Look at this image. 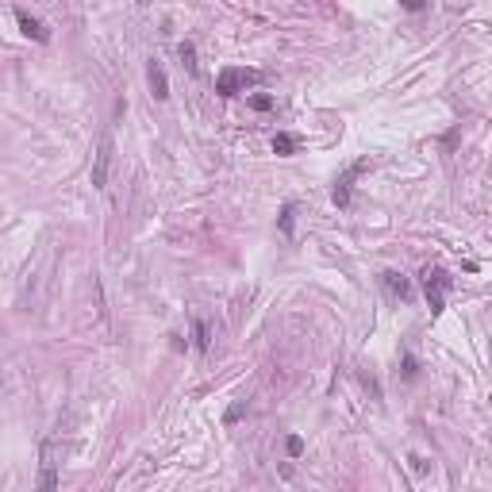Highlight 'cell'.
<instances>
[{
  "label": "cell",
  "instance_id": "10",
  "mask_svg": "<svg viewBox=\"0 0 492 492\" xmlns=\"http://www.w3.org/2000/svg\"><path fill=\"white\" fill-rule=\"evenodd\" d=\"M292 216H297V204H285V208H281V219H277L285 239H292Z\"/></svg>",
  "mask_w": 492,
  "mask_h": 492
},
{
  "label": "cell",
  "instance_id": "5",
  "mask_svg": "<svg viewBox=\"0 0 492 492\" xmlns=\"http://www.w3.org/2000/svg\"><path fill=\"white\" fill-rule=\"evenodd\" d=\"M108 166H112V135H104L101 146H96V158H93V188L108 185Z\"/></svg>",
  "mask_w": 492,
  "mask_h": 492
},
{
  "label": "cell",
  "instance_id": "2",
  "mask_svg": "<svg viewBox=\"0 0 492 492\" xmlns=\"http://www.w3.org/2000/svg\"><path fill=\"white\" fill-rule=\"evenodd\" d=\"M35 492H58V446L54 439H46L39 446V485Z\"/></svg>",
  "mask_w": 492,
  "mask_h": 492
},
{
  "label": "cell",
  "instance_id": "11",
  "mask_svg": "<svg viewBox=\"0 0 492 492\" xmlns=\"http://www.w3.org/2000/svg\"><path fill=\"white\" fill-rule=\"evenodd\" d=\"M177 54H181V62H185V70H188V73L200 70V62H196V46H193V43H181V51H177Z\"/></svg>",
  "mask_w": 492,
  "mask_h": 492
},
{
  "label": "cell",
  "instance_id": "6",
  "mask_svg": "<svg viewBox=\"0 0 492 492\" xmlns=\"http://www.w3.org/2000/svg\"><path fill=\"white\" fill-rule=\"evenodd\" d=\"M15 23H20V31L27 39H35V43H51V31H46V23L39 20V15H31L27 8H15Z\"/></svg>",
  "mask_w": 492,
  "mask_h": 492
},
{
  "label": "cell",
  "instance_id": "9",
  "mask_svg": "<svg viewBox=\"0 0 492 492\" xmlns=\"http://www.w3.org/2000/svg\"><path fill=\"white\" fill-rule=\"evenodd\" d=\"M193 339H196V350H200V354L212 347V327H208V319H204V316L193 319Z\"/></svg>",
  "mask_w": 492,
  "mask_h": 492
},
{
  "label": "cell",
  "instance_id": "13",
  "mask_svg": "<svg viewBox=\"0 0 492 492\" xmlns=\"http://www.w3.org/2000/svg\"><path fill=\"white\" fill-rule=\"evenodd\" d=\"M250 108L254 112H269V108H273V96H261V93L250 96Z\"/></svg>",
  "mask_w": 492,
  "mask_h": 492
},
{
  "label": "cell",
  "instance_id": "7",
  "mask_svg": "<svg viewBox=\"0 0 492 492\" xmlns=\"http://www.w3.org/2000/svg\"><path fill=\"white\" fill-rule=\"evenodd\" d=\"M146 81H150V93L158 96V101H166V96H169V77H166V70H162L158 58L146 62Z\"/></svg>",
  "mask_w": 492,
  "mask_h": 492
},
{
  "label": "cell",
  "instance_id": "12",
  "mask_svg": "<svg viewBox=\"0 0 492 492\" xmlns=\"http://www.w3.org/2000/svg\"><path fill=\"white\" fill-rule=\"evenodd\" d=\"M273 150H277V154H292V150H297V138L281 131V135H273Z\"/></svg>",
  "mask_w": 492,
  "mask_h": 492
},
{
  "label": "cell",
  "instance_id": "3",
  "mask_svg": "<svg viewBox=\"0 0 492 492\" xmlns=\"http://www.w3.org/2000/svg\"><path fill=\"white\" fill-rule=\"evenodd\" d=\"M258 81H261L258 70H242V65H231V70H224V73L216 77V93H219V96H235V93H242V89L258 85Z\"/></svg>",
  "mask_w": 492,
  "mask_h": 492
},
{
  "label": "cell",
  "instance_id": "4",
  "mask_svg": "<svg viewBox=\"0 0 492 492\" xmlns=\"http://www.w3.org/2000/svg\"><path fill=\"white\" fill-rule=\"evenodd\" d=\"M365 169H373V158H358L354 166H347V174L335 181V188H331V200L339 204V208H347L350 204V185H354V177L358 174H365Z\"/></svg>",
  "mask_w": 492,
  "mask_h": 492
},
{
  "label": "cell",
  "instance_id": "1",
  "mask_svg": "<svg viewBox=\"0 0 492 492\" xmlns=\"http://www.w3.org/2000/svg\"><path fill=\"white\" fill-rule=\"evenodd\" d=\"M423 292H427L431 316H442V308H446V292H450L446 269H442V266H427V269H423Z\"/></svg>",
  "mask_w": 492,
  "mask_h": 492
},
{
  "label": "cell",
  "instance_id": "15",
  "mask_svg": "<svg viewBox=\"0 0 492 492\" xmlns=\"http://www.w3.org/2000/svg\"><path fill=\"white\" fill-rule=\"evenodd\" d=\"M300 450H304V442H300L297 434H292V439H289V454H292V458H300Z\"/></svg>",
  "mask_w": 492,
  "mask_h": 492
},
{
  "label": "cell",
  "instance_id": "8",
  "mask_svg": "<svg viewBox=\"0 0 492 492\" xmlns=\"http://www.w3.org/2000/svg\"><path fill=\"white\" fill-rule=\"evenodd\" d=\"M381 281H384V289H389L392 297H400V300H408V297H412V281H408L404 273H396V269L381 273Z\"/></svg>",
  "mask_w": 492,
  "mask_h": 492
},
{
  "label": "cell",
  "instance_id": "14",
  "mask_svg": "<svg viewBox=\"0 0 492 492\" xmlns=\"http://www.w3.org/2000/svg\"><path fill=\"white\" fill-rule=\"evenodd\" d=\"M242 412H246L242 404H231V408H227V420H224V423H239V420H242Z\"/></svg>",
  "mask_w": 492,
  "mask_h": 492
}]
</instances>
